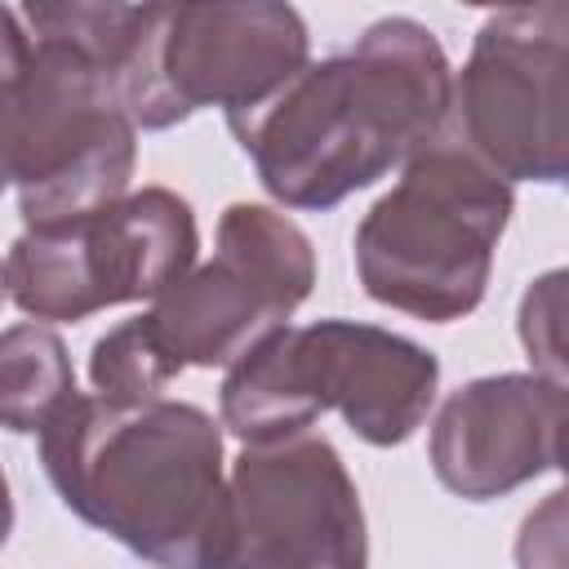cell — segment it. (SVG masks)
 <instances>
[{"label":"cell","instance_id":"17","mask_svg":"<svg viewBox=\"0 0 569 569\" xmlns=\"http://www.w3.org/2000/svg\"><path fill=\"white\" fill-rule=\"evenodd\" d=\"M9 533H13V498H9V480L0 471V547L9 542Z\"/></svg>","mask_w":569,"mask_h":569},{"label":"cell","instance_id":"13","mask_svg":"<svg viewBox=\"0 0 569 569\" xmlns=\"http://www.w3.org/2000/svg\"><path fill=\"white\" fill-rule=\"evenodd\" d=\"M178 360L160 347V338L151 333L147 316H133L116 329H107L93 351H89V382L93 396L116 400V405H142V400H160L164 387L178 378Z\"/></svg>","mask_w":569,"mask_h":569},{"label":"cell","instance_id":"12","mask_svg":"<svg viewBox=\"0 0 569 569\" xmlns=\"http://www.w3.org/2000/svg\"><path fill=\"white\" fill-rule=\"evenodd\" d=\"M76 396L67 342L49 325L0 329V427L40 436L53 413Z\"/></svg>","mask_w":569,"mask_h":569},{"label":"cell","instance_id":"9","mask_svg":"<svg viewBox=\"0 0 569 569\" xmlns=\"http://www.w3.org/2000/svg\"><path fill=\"white\" fill-rule=\"evenodd\" d=\"M316 253L298 222L267 204L236 200L218 218V249L160 298L147 325L178 369H231L311 298Z\"/></svg>","mask_w":569,"mask_h":569},{"label":"cell","instance_id":"8","mask_svg":"<svg viewBox=\"0 0 569 569\" xmlns=\"http://www.w3.org/2000/svg\"><path fill=\"white\" fill-rule=\"evenodd\" d=\"M565 62V0L489 13L453 80L445 129L502 182H560L569 164Z\"/></svg>","mask_w":569,"mask_h":569},{"label":"cell","instance_id":"7","mask_svg":"<svg viewBox=\"0 0 569 569\" xmlns=\"http://www.w3.org/2000/svg\"><path fill=\"white\" fill-rule=\"evenodd\" d=\"M196 249L191 204L169 187H142L93 218L22 231L4 258V289L36 320H84L160 298L196 267Z\"/></svg>","mask_w":569,"mask_h":569},{"label":"cell","instance_id":"16","mask_svg":"<svg viewBox=\"0 0 569 569\" xmlns=\"http://www.w3.org/2000/svg\"><path fill=\"white\" fill-rule=\"evenodd\" d=\"M565 489L547 493L538 511L525 516L516 538V565L520 569H565Z\"/></svg>","mask_w":569,"mask_h":569},{"label":"cell","instance_id":"1","mask_svg":"<svg viewBox=\"0 0 569 569\" xmlns=\"http://www.w3.org/2000/svg\"><path fill=\"white\" fill-rule=\"evenodd\" d=\"M453 71L413 18H378L325 62H307L253 111L227 116L258 182L289 209H333L436 142L449 124Z\"/></svg>","mask_w":569,"mask_h":569},{"label":"cell","instance_id":"15","mask_svg":"<svg viewBox=\"0 0 569 569\" xmlns=\"http://www.w3.org/2000/svg\"><path fill=\"white\" fill-rule=\"evenodd\" d=\"M27 31L18 9L0 4V191L13 182L9 178V156H13V120H18V89H22V67H27Z\"/></svg>","mask_w":569,"mask_h":569},{"label":"cell","instance_id":"14","mask_svg":"<svg viewBox=\"0 0 569 569\" xmlns=\"http://www.w3.org/2000/svg\"><path fill=\"white\" fill-rule=\"evenodd\" d=\"M560 298L565 271L538 276L520 298V342L533 360V373L565 382V333H560Z\"/></svg>","mask_w":569,"mask_h":569},{"label":"cell","instance_id":"10","mask_svg":"<svg viewBox=\"0 0 569 569\" xmlns=\"http://www.w3.org/2000/svg\"><path fill=\"white\" fill-rule=\"evenodd\" d=\"M227 489V569H369L360 489L325 436L244 445Z\"/></svg>","mask_w":569,"mask_h":569},{"label":"cell","instance_id":"4","mask_svg":"<svg viewBox=\"0 0 569 569\" xmlns=\"http://www.w3.org/2000/svg\"><path fill=\"white\" fill-rule=\"evenodd\" d=\"M511 209V182L445 129L400 164V182L360 218L356 276L391 311L431 325L462 320L485 302Z\"/></svg>","mask_w":569,"mask_h":569},{"label":"cell","instance_id":"5","mask_svg":"<svg viewBox=\"0 0 569 569\" xmlns=\"http://www.w3.org/2000/svg\"><path fill=\"white\" fill-rule=\"evenodd\" d=\"M311 62L293 4H147L116 98L133 129H169L200 107L253 111Z\"/></svg>","mask_w":569,"mask_h":569},{"label":"cell","instance_id":"18","mask_svg":"<svg viewBox=\"0 0 569 569\" xmlns=\"http://www.w3.org/2000/svg\"><path fill=\"white\" fill-rule=\"evenodd\" d=\"M9 298V289H4V262H0V302Z\"/></svg>","mask_w":569,"mask_h":569},{"label":"cell","instance_id":"2","mask_svg":"<svg viewBox=\"0 0 569 569\" xmlns=\"http://www.w3.org/2000/svg\"><path fill=\"white\" fill-rule=\"evenodd\" d=\"M62 507L156 569L231 565L222 427L187 400L71 396L40 431Z\"/></svg>","mask_w":569,"mask_h":569},{"label":"cell","instance_id":"11","mask_svg":"<svg viewBox=\"0 0 569 569\" xmlns=\"http://www.w3.org/2000/svg\"><path fill=\"white\" fill-rule=\"evenodd\" d=\"M565 382L542 373H493L462 382L436 413L427 458L462 502L502 498L560 467Z\"/></svg>","mask_w":569,"mask_h":569},{"label":"cell","instance_id":"6","mask_svg":"<svg viewBox=\"0 0 569 569\" xmlns=\"http://www.w3.org/2000/svg\"><path fill=\"white\" fill-rule=\"evenodd\" d=\"M27 40L9 178L27 231H49L129 196L138 129L120 111L111 80L76 44L40 31H27Z\"/></svg>","mask_w":569,"mask_h":569},{"label":"cell","instance_id":"3","mask_svg":"<svg viewBox=\"0 0 569 569\" xmlns=\"http://www.w3.org/2000/svg\"><path fill=\"white\" fill-rule=\"evenodd\" d=\"M440 387V360L405 333L360 320L284 325L244 351L222 378V427L244 445L289 440L320 413H342L373 445H405Z\"/></svg>","mask_w":569,"mask_h":569}]
</instances>
